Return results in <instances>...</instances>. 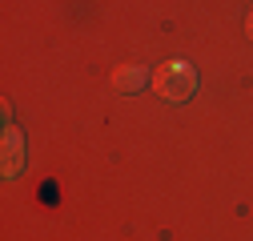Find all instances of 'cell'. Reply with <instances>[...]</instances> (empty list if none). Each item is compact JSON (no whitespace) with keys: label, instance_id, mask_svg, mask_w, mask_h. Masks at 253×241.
I'll return each mask as SVG.
<instances>
[{"label":"cell","instance_id":"cell-3","mask_svg":"<svg viewBox=\"0 0 253 241\" xmlns=\"http://www.w3.org/2000/svg\"><path fill=\"white\" fill-rule=\"evenodd\" d=\"M4 153H8V161H4V177H16L20 173V153H24V141H20V133L16 129H8L4 133Z\"/></svg>","mask_w":253,"mask_h":241},{"label":"cell","instance_id":"cell-2","mask_svg":"<svg viewBox=\"0 0 253 241\" xmlns=\"http://www.w3.org/2000/svg\"><path fill=\"white\" fill-rule=\"evenodd\" d=\"M145 84H149V69H141V65H125V69L113 73V88L117 93H141Z\"/></svg>","mask_w":253,"mask_h":241},{"label":"cell","instance_id":"cell-1","mask_svg":"<svg viewBox=\"0 0 253 241\" xmlns=\"http://www.w3.org/2000/svg\"><path fill=\"white\" fill-rule=\"evenodd\" d=\"M153 93H161L165 101H189L197 93V73L193 65H185V60H169L153 73Z\"/></svg>","mask_w":253,"mask_h":241},{"label":"cell","instance_id":"cell-4","mask_svg":"<svg viewBox=\"0 0 253 241\" xmlns=\"http://www.w3.org/2000/svg\"><path fill=\"white\" fill-rule=\"evenodd\" d=\"M245 33H249V40H253V12H249V20H245Z\"/></svg>","mask_w":253,"mask_h":241}]
</instances>
